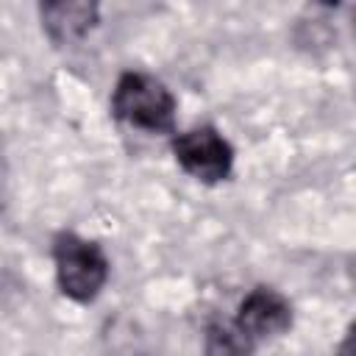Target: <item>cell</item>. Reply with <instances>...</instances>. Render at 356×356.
Listing matches in <instances>:
<instances>
[{"mask_svg": "<svg viewBox=\"0 0 356 356\" xmlns=\"http://www.w3.org/2000/svg\"><path fill=\"white\" fill-rule=\"evenodd\" d=\"M111 108L117 120L128 122L131 128H142L153 134L170 131L175 120V100L170 89L161 81L142 72H125L117 81Z\"/></svg>", "mask_w": 356, "mask_h": 356, "instance_id": "cell-1", "label": "cell"}, {"mask_svg": "<svg viewBox=\"0 0 356 356\" xmlns=\"http://www.w3.org/2000/svg\"><path fill=\"white\" fill-rule=\"evenodd\" d=\"M53 259L58 286L67 298L78 303H89L97 298L108 278V261L100 245L75 234H61L53 245Z\"/></svg>", "mask_w": 356, "mask_h": 356, "instance_id": "cell-2", "label": "cell"}, {"mask_svg": "<svg viewBox=\"0 0 356 356\" xmlns=\"http://www.w3.org/2000/svg\"><path fill=\"white\" fill-rule=\"evenodd\" d=\"M172 153L178 164L203 184H217L228 178L231 164H234L231 145L214 128H195V131L175 136Z\"/></svg>", "mask_w": 356, "mask_h": 356, "instance_id": "cell-3", "label": "cell"}, {"mask_svg": "<svg viewBox=\"0 0 356 356\" xmlns=\"http://www.w3.org/2000/svg\"><path fill=\"white\" fill-rule=\"evenodd\" d=\"M234 325L242 331L245 339L253 345L261 339L281 337L292 325V309L284 295H278L270 286H256L239 306Z\"/></svg>", "mask_w": 356, "mask_h": 356, "instance_id": "cell-4", "label": "cell"}, {"mask_svg": "<svg viewBox=\"0 0 356 356\" xmlns=\"http://www.w3.org/2000/svg\"><path fill=\"white\" fill-rule=\"evenodd\" d=\"M42 22L53 42L70 44L83 39L97 22L95 3H47L42 6Z\"/></svg>", "mask_w": 356, "mask_h": 356, "instance_id": "cell-5", "label": "cell"}, {"mask_svg": "<svg viewBox=\"0 0 356 356\" xmlns=\"http://www.w3.org/2000/svg\"><path fill=\"white\" fill-rule=\"evenodd\" d=\"M203 356H253V342L234 323H211L206 331Z\"/></svg>", "mask_w": 356, "mask_h": 356, "instance_id": "cell-6", "label": "cell"}]
</instances>
